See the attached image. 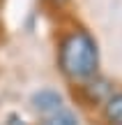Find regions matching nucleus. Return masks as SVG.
Returning a JSON list of instances; mask_svg holds the SVG:
<instances>
[{"label":"nucleus","mask_w":122,"mask_h":125,"mask_svg":"<svg viewBox=\"0 0 122 125\" xmlns=\"http://www.w3.org/2000/svg\"><path fill=\"white\" fill-rule=\"evenodd\" d=\"M58 67L69 81H88L97 76L99 49L85 30H72L58 44Z\"/></svg>","instance_id":"obj_1"},{"label":"nucleus","mask_w":122,"mask_h":125,"mask_svg":"<svg viewBox=\"0 0 122 125\" xmlns=\"http://www.w3.org/2000/svg\"><path fill=\"white\" fill-rule=\"evenodd\" d=\"M32 107L46 118V116H51V114L62 109V95L53 88H41L32 95Z\"/></svg>","instance_id":"obj_2"},{"label":"nucleus","mask_w":122,"mask_h":125,"mask_svg":"<svg viewBox=\"0 0 122 125\" xmlns=\"http://www.w3.org/2000/svg\"><path fill=\"white\" fill-rule=\"evenodd\" d=\"M83 95L92 104H104L113 95V83L108 79H101V76H92V79L83 81Z\"/></svg>","instance_id":"obj_3"},{"label":"nucleus","mask_w":122,"mask_h":125,"mask_svg":"<svg viewBox=\"0 0 122 125\" xmlns=\"http://www.w3.org/2000/svg\"><path fill=\"white\" fill-rule=\"evenodd\" d=\"M104 118L108 125H122V93H113L104 102Z\"/></svg>","instance_id":"obj_4"},{"label":"nucleus","mask_w":122,"mask_h":125,"mask_svg":"<svg viewBox=\"0 0 122 125\" xmlns=\"http://www.w3.org/2000/svg\"><path fill=\"white\" fill-rule=\"evenodd\" d=\"M44 125H78V123H76V118H74V114H69L67 109H60V111L46 116Z\"/></svg>","instance_id":"obj_5"},{"label":"nucleus","mask_w":122,"mask_h":125,"mask_svg":"<svg viewBox=\"0 0 122 125\" xmlns=\"http://www.w3.org/2000/svg\"><path fill=\"white\" fill-rule=\"evenodd\" d=\"M7 125H28L25 121H23V118H18L16 114H12V116H9V123Z\"/></svg>","instance_id":"obj_6"},{"label":"nucleus","mask_w":122,"mask_h":125,"mask_svg":"<svg viewBox=\"0 0 122 125\" xmlns=\"http://www.w3.org/2000/svg\"><path fill=\"white\" fill-rule=\"evenodd\" d=\"M51 2H53V5H65L67 0H51Z\"/></svg>","instance_id":"obj_7"}]
</instances>
